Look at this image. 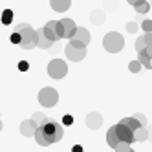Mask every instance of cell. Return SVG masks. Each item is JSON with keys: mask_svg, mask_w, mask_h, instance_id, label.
Wrapping results in <instances>:
<instances>
[{"mask_svg": "<svg viewBox=\"0 0 152 152\" xmlns=\"http://www.w3.org/2000/svg\"><path fill=\"white\" fill-rule=\"evenodd\" d=\"M62 126H64V125L53 121V119H48V121L42 125V126H39L37 132H35L37 143H39L40 147H48V145H51V143H59V141L62 139V136H64Z\"/></svg>", "mask_w": 152, "mask_h": 152, "instance_id": "6da1fadb", "label": "cell"}, {"mask_svg": "<svg viewBox=\"0 0 152 152\" xmlns=\"http://www.w3.org/2000/svg\"><path fill=\"white\" fill-rule=\"evenodd\" d=\"M103 48L108 51V53H119L123 48H125V39L121 33L117 31H108L103 39Z\"/></svg>", "mask_w": 152, "mask_h": 152, "instance_id": "7a4b0ae2", "label": "cell"}, {"mask_svg": "<svg viewBox=\"0 0 152 152\" xmlns=\"http://www.w3.org/2000/svg\"><path fill=\"white\" fill-rule=\"evenodd\" d=\"M64 53H66V59H70L73 62H81L86 57V44L81 40L70 39V44L64 48Z\"/></svg>", "mask_w": 152, "mask_h": 152, "instance_id": "3957f363", "label": "cell"}, {"mask_svg": "<svg viewBox=\"0 0 152 152\" xmlns=\"http://www.w3.org/2000/svg\"><path fill=\"white\" fill-rule=\"evenodd\" d=\"M15 31H18L20 33V37H22V42H20V48L22 50H31V48H37V44H35V29L31 28L29 24H18L17 28H15Z\"/></svg>", "mask_w": 152, "mask_h": 152, "instance_id": "277c9868", "label": "cell"}, {"mask_svg": "<svg viewBox=\"0 0 152 152\" xmlns=\"http://www.w3.org/2000/svg\"><path fill=\"white\" fill-rule=\"evenodd\" d=\"M68 73V62L62 59H53L48 62V75L53 79H62Z\"/></svg>", "mask_w": 152, "mask_h": 152, "instance_id": "5b68a950", "label": "cell"}, {"mask_svg": "<svg viewBox=\"0 0 152 152\" xmlns=\"http://www.w3.org/2000/svg\"><path fill=\"white\" fill-rule=\"evenodd\" d=\"M39 103L44 106V108H51L59 103V92L51 86H46L39 92Z\"/></svg>", "mask_w": 152, "mask_h": 152, "instance_id": "8992f818", "label": "cell"}, {"mask_svg": "<svg viewBox=\"0 0 152 152\" xmlns=\"http://www.w3.org/2000/svg\"><path fill=\"white\" fill-rule=\"evenodd\" d=\"M42 28H44V33L50 40L57 42L59 39H64V29H62L61 20H50V22H46Z\"/></svg>", "mask_w": 152, "mask_h": 152, "instance_id": "52a82bcc", "label": "cell"}, {"mask_svg": "<svg viewBox=\"0 0 152 152\" xmlns=\"http://www.w3.org/2000/svg\"><path fill=\"white\" fill-rule=\"evenodd\" d=\"M115 130H117V136H119V139H121V141H128V143H134V130L130 128V126H126L125 123L119 121V123L115 125Z\"/></svg>", "mask_w": 152, "mask_h": 152, "instance_id": "ba28073f", "label": "cell"}, {"mask_svg": "<svg viewBox=\"0 0 152 152\" xmlns=\"http://www.w3.org/2000/svg\"><path fill=\"white\" fill-rule=\"evenodd\" d=\"M35 44H37V48H40V50H50V48H51L53 40H50V39L46 37L44 28L35 29Z\"/></svg>", "mask_w": 152, "mask_h": 152, "instance_id": "9c48e42d", "label": "cell"}, {"mask_svg": "<svg viewBox=\"0 0 152 152\" xmlns=\"http://www.w3.org/2000/svg\"><path fill=\"white\" fill-rule=\"evenodd\" d=\"M37 123L33 119H26V121L20 123V134L24 137H35V132H37Z\"/></svg>", "mask_w": 152, "mask_h": 152, "instance_id": "30bf717a", "label": "cell"}, {"mask_svg": "<svg viewBox=\"0 0 152 152\" xmlns=\"http://www.w3.org/2000/svg\"><path fill=\"white\" fill-rule=\"evenodd\" d=\"M86 126H88L90 130H97L103 126V115L99 112H90L88 115H86Z\"/></svg>", "mask_w": 152, "mask_h": 152, "instance_id": "8fae6325", "label": "cell"}, {"mask_svg": "<svg viewBox=\"0 0 152 152\" xmlns=\"http://www.w3.org/2000/svg\"><path fill=\"white\" fill-rule=\"evenodd\" d=\"M61 24L64 29V39H72L75 35V31H77V24L72 18H61Z\"/></svg>", "mask_w": 152, "mask_h": 152, "instance_id": "7c38bea8", "label": "cell"}, {"mask_svg": "<svg viewBox=\"0 0 152 152\" xmlns=\"http://www.w3.org/2000/svg\"><path fill=\"white\" fill-rule=\"evenodd\" d=\"M50 6L53 11H57V13H64V11H68L70 6H72V0H50Z\"/></svg>", "mask_w": 152, "mask_h": 152, "instance_id": "4fadbf2b", "label": "cell"}, {"mask_svg": "<svg viewBox=\"0 0 152 152\" xmlns=\"http://www.w3.org/2000/svg\"><path fill=\"white\" fill-rule=\"evenodd\" d=\"M143 141H148V130H147V126L139 125L134 130V143H143Z\"/></svg>", "mask_w": 152, "mask_h": 152, "instance_id": "5bb4252c", "label": "cell"}, {"mask_svg": "<svg viewBox=\"0 0 152 152\" xmlns=\"http://www.w3.org/2000/svg\"><path fill=\"white\" fill-rule=\"evenodd\" d=\"M104 20H106V13L103 11V9H94V11L90 13V22L95 24V26L104 24Z\"/></svg>", "mask_w": 152, "mask_h": 152, "instance_id": "9a60e30c", "label": "cell"}, {"mask_svg": "<svg viewBox=\"0 0 152 152\" xmlns=\"http://www.w3.org/2000/svg\"><path fill=\"white\" fill-rule=\"evenodd\" d=\"M119 136H117V130H115V125L108 128V132H106V143L110 145V148H115V145L119 143Z\"/></svg>", "mask_w": 152, "mask_h": 152, "instance_id": "2e32d148", "label": "cell"}, {"mask_svg": "<svg viewBox=\"0 0 152 152\" xmlns=\"http://www.w3.org/2000/svg\"><path fill=\"white\" fill-rule=\"evenodd\" d=\"M72 39H75V40H81V42H84L86 46L90 44V33H88V29H86V28H79V26H77V31H75V35H73Z\"/></svg>", "mask_w": 152, "mask_h": 152, "instance_id": "e0dca14e", "label": "cell"}, {"mask_svg": "<svg viewBox=\"0 0 152 152\" xmlns=\"http://www.w3.org/2000/svg\"><path fill=\"white\" fill-rule=\"evenodd\" d=\"M150 4L147 2V0H139V2H136L134 4V9H136V13L137 15H145V13H148L150 11Z\"/></svg>", "mask_w": 152, "mask_h": 152, "instance_id": "ac0fdd59", "label": "cell"}, {"mask_svg": "<svg viewBox=\"0 0 152 152\" xmlns=\"http://www.w3.org/2000/svg\"><path fill=\"white\" fill-rule=\"evenodd\" d=\"M137 59L141 61V64H143V68H147V70H150V55L147 51H137Z\"/></svg>", "mask_w": 152, "mask_h": 152, "instance_id": "d6986e66", "label": "cell"}, {"mask_svg": "<svg viewBox=\"0 0 152 152\" xmlns=\"http://www.w3.org/2000/svg\"><path fill=\"white\" fill-rule=\"evenodd\" d=\"M31 119H33V121L37 123V126H42V125H44L46 121H48V115H44V114H42V112H37V114H33V115H31Z\"/></svg>", "mask_w": 152, "mask_h": 152, "instance_id": "ffe728a7", "label": "cell"}, {"mask_svg": "<svg viewBox=\"0 0 152 152\" xmlns=\"http://www.w3.org/2000/svg\"><path fill=\"white\" fill-rule=\"evenodd\" d=\"M0 20H2V24H11L13 22V11H11V9H4V11H2V18H0Z\"/></svg>", "mask_w": 152, "mask_h": 152, "instance_id": "44dd1931", "label": "cell"}, {"mask_svg": "<svg viewBox=\"0 0 152 152\" xmlns=\"http://www.w3.org/2000/svg\"><path fill=\"white\" fill-rule=\"evenodd\" d=\"M143 68V64H141V61L137 59V61H130L128 62V70L132 72V73H139V70Z\"/></svg>", "mask_w": 152, "mask_h": 152, "instance_id": "7402d4cb", "label": "cell"}, {"mask_svg": "<svg viewBox=\"0 0 152 152\" xmlns=\"http://www.w3.org/2000/svg\"><path fill=\"white\" fill-rule=\"evenodd\" d=\"M136 51H145L147 50V40H145V35H141L139 39H136Z\"/></svg>", "mask_w": 152, "mask_h": 152, "instance_id": "603a6c76", "label": "cell"}, {"mask_svg": "<svg viewBox=\"0 0 152 152\" xmlns=\"http://www.w3.org/2000/svg\"><path fill=\"white\" fill-rule=\"evenodd\" d=\"M130 145H132V143H128V141H119L114 150H125V152H128V150H132V148H130Z\"/></svg>", "mask_w": 152, "mask_h": 152, "instance_id": "cb8c5ba5", "label": "cell"}, {"mask_svg": "<svg viewBox=\"0 0 152 152\" xmlns=\"http://www.w3.org/2000/svg\"><path fill=\"white\" fill-rule=\"evenodd\" d=\"M9 42H11V44H17V46L22 42V37H20L18 31H13V33H11V37H9Z\"/></svg>", "mask_w": 152, "mask_h": 152, "instance_id": "d4e9b609", "label": "cell"}, {"mask_svg": "<svg viewBox=\"0 0 152 152\" xmlns=\"http://www.w3.org/2000/svg\"><path fill=\"white\" fill-rule=\"evenodd\" d=\"M141 29H143L145 33H147V31H152V20L150 18H145L143 22H141Z\"/></svg>", "mask_w": 152, "mask_h": 152, "instance_id": "484cf974", "label": "cell"}, {"mask_svg": "<svg viewBox=\"0 0 152 152\" xmlns=\"http://www.w3.org/2000/svg\"><path fill=\"white\" fill-rule=\"evenodd\" d=\"M126 31H128V33H137V31H139V26H137L136 22H128V24H126Z\"/></svg>", "mask_w": 152, "mask_h": 152, "instance_id": "4316f807", "label": "cell"}, {"mask_svg": "<svg viewBox=\"0 0 152 152\" xmlns=\"http://www.w3.org/2000/svg\"><path fill=\"white\" fill-rule=\"evenodd\" d=\"M62 125H64V126H72V125H73V115L66 114V115L62 117Z\"/></svg>", "mask_w": 152, "mask_h": 152, "instance_id": "83f0119b", "label": "cell"}, {"mask_svg": "<svg viewBox=\"0 0 152 152\" xmlns=\"http://www.w3.org/2000/svg\"><path fill=\"white\" fill-rule=\"evenodd\" d=\"M18 70H20V72H28V70H29V62H28V61H20V62H18Z\"/></svg>", "mask_w": 152, "mask_h": 152, "instance_id": "f1b7e54d", "label": "cell"}, {"mask_svg": "<svg viewBox=\"0 0 152 152\" xmlns=\"http://www.w3.org/2000/svg\"><path fill=\"white\" fill-rule=\"evenodd\" d=\"M134 117H136V119H137V121L143 125V126H147V117H145V114H136Z\"/></svg>", "mask_w": 152, "mask_h": 152, "instance_id": "f546056e", "label": "cell"}, {"mask_svg": "<svg viewBox=\"0 0 152 152\" xmlns=\"http://www.w3.org/2000/svg\"><path fill=\"white\" fill-rule=\"evenodd\" d=\"M145 40H147V44H152V31H147L145 33Z\"/></svg>", "mask_w": 152, "mask_h": 152, "instance_id": "4dcf8cb0", "label": "cell"}, {"mask_svg": "<svg viewBox=\"0 0 152 152\" xmlns=\"http://www.w3.org/2000/svg\"><path fill=\"white\" fill-rule=\"evenodd\" d=\"M83 150H84V148H83L81 145H73V147H72V152H83Z\"/></svg>", "mask_w": 152, "mask_h": 152, "instance_id": "1f68e13d", "label": "cell"}, {"mask_svg": "<svg viewBox=\"0 0 152 152\" xmlns=\"http://www.w3.org/2000/svg\"><path fill=\"white\" fill-rule=\"evenodd\" d=\"M147 130H148V141H152V125H148Z\"/></svg>", "mask_w": 152, "mask_h": 152, "instance_id": "d6a6232c", "label": "cell"}, {"mask_svg": "<svg viewBox=\"0 0 152 152\" xmlns=\"http://www.w3.org/2000/svg\"><path fill=\"white\" fill-rule=\"evenodd\" d=\"M126 2H128V4H132V6H134L136 2H139V0H126Z\"/></svg>", "mask_w": 152, "mask_h": 152, "instance_id": "836d02e7", "label": "cell"}, {"mask_svg": "<svg viewBox=\"0 0 152 152\" xmlns=\"http://www.w3.org/2000/svg\"><path fill=\"white\" fill-rule=\"evenodd\" d=\"M0 132H2V121H0Z\"/></svg>", "mask_w": 152, "mask_h": 152, "instance_id": "e575fe53", "label": "cell"}, {"mask_svg": "<svg viewBox=\"0 0 152 152\" xmlns=\"http://www.w3.org/2000/svg\"><path fill=\"white\" fill-rule=\"evenodd\" d=\"M150 70H152V57H150Z\"/></svg>", "mask_w": 152, "mask_h": 152, "instance_id": "d590c367", "label": "cell"}, {"mask_svg": "<svg viewBox=\"0 0 152 152\" xmlns=\"http://www.w3.org/2000/svg\"><path fill=\"white\" fill-rule=\"evenodd\" d=\"M150 6H152V4H150Z\"/></svg>", "mask_w": 152, "mask_h": 152, "instance_id": "8d00e7d4", "label": "cell"}]
</instances>
